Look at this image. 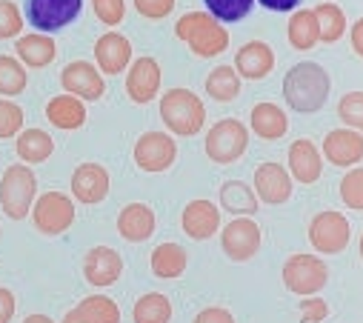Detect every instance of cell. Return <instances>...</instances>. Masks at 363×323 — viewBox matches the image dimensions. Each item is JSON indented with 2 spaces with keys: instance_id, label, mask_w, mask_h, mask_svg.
<instances>
[{
  "instance_id": "9c48e42d",
  "label": "cell",
  "mask_w": 363,
  "mask_h": 323,
  "mask_svg": "<svg viewBox=\"0 0 363 323\" xmlns=\"http://www.w3.org/2000/svg\"><path fill=\"white\" fill-rule=\"evenodd\" d=\"M352 240V226L349 220L335 212V209H326L320 215L312 217L309 223V244L315 246V252L320 255H340Z\"/></svg>"
},
{
  "instance_id": "ffe728a7",
  "label": "cell",
  "mask_w": 363,
  "mask_h": 323,
  "mask_svg": "<svg viewBox=\"0 0 363 323\" xmlns=\"http://www.w3.org/2000/svg\"><path fill=\"white\" fill-rule=\"evenodd\" d=\"M95 60L101 74H121L132 63V43L121 32H106L95 43Z\"/></svg>"
},
{
  "instance_id": "7a4b0ae2",
  "label": "cell",
  "mask_w": 363,
  "mask_h": 323,
  "mask_svg": "<svg viewBox=\"0 0 363 323\" xmlns=\"http://www.w3.org/2000/svg\"><path fill=\"white\" fill-rule=\"evenodd\" d=\"M174 35L198 57H218L229 49V32L209 12H186L174 23Z\"/></svg>"
},
{
  "instance_id": "277c9868",
  "label": "cell",
  "mask_w": 363,
  "mask_h": 323,
  "mask_svg": "<svg viewBox=\"0 0 363 323\" xmlns=\"http://www.w3.org/2000/svg\"><path fill=\"white\" fill-rule=\"evenodd\" d=\"M38 198V178L26 164H12L4 178H0V206L6 217L23 220L32 212V203Z\"/></svg>"
},
{
  "instance_id": "44dd1931",
  "label": "cell",
  "mask_w": 363,
  "mask_h": 323,
  "mask_svg": "<svg viewBox=\"0 0 363 323\" xmlns=\"http://www.w3.org/2000/svg\"><path fill=\"white\" fill-rule=\"evenodd\" d=\"M272 69H275V52L263 40H249L235 55V72L246 80H263Z\"/></svg>"
},
{
  "instance_id": "e0dca14e",
  "label": "cell",
  "mask_w": 363,
  "mask_h": 323,
  "mask_svg": "<svg viewBox=\"0 0 363 323\" xmlns=\"http://www.w3.org/2000/svg\"><path fill=\"white\" fill-rule=\"evenodd\" d=\"M323 157L332 166H357L363 160V132L354 129H332L323 137Z\"/></svg>"
},
{
  "instance_id": "7bdbcfd3",
  "label": "cell",
  "mask_w": 363,
  "mask_h": 323,
  "mask_svg": "<svg viewBox=\"0 0 363 323\" xmlns=\"http://www.w3.org/2000/svg\"><path fill=\"white\" fill-rule=\"evenodd\" d=\"M195 323H235V314L229 309H223V306H209V309L198 312Z\"/></svg>"
},
{
  "instance_id": "60d3db41",
  "label": "cell",
  "mask_w": 363,
  "mask_h": 323,
  "mask_svg": "<svg viewBox=\"0 0 363 323\" xmlns=\"http://www.w3.org/2000/svg\"><path fill=\"white\" fill-rule=\"evenodd\" d=\"M135 9L149 21H163L166 15H172L174 0H135Z\"/></svg>"
},
{
  "instance_id": "ee69618b",
  "label": "cell",
  "mask_w": 363,
  "mask_h": 323,
  "mask_svg": "<svg viewBox=\"0 0 363 323\" xmlns=\"http://www.w3.org/2000/svg\"><path fill=\"white\" fill-rule=\"evenodd\" d=\"M15 309H18V300H15V295H12L6 286H0V323H12V317H15Z\"/></svg>"
},
{
  "instance_id": "bcb514c9",
  "label": "cell",
  "mask_w": 363,
  "mask_h": 323,
  "mask_svg": "<svg viewBox=\"0 0 363 323\" xmlns=\"http://www.w3.org/2000/svg\"><path fill=\"white\" fill-rule=\"evenodd\" d=\"M352 49L357 57H363V18L352 26Z\"/></svg>"
},
{
  "instance_id": "cb8c5ba5",
  "label": "cell",
  "mask_w": 363,
  "mask_h": 323,
  "mask_svg": "<svg viewBox=\"0 0 363 323\" xmlns=\"http://www.w3.org/2000/svg\"><path fill=\"white\" fill-rule=\"evenodd\" d=\"M249 123H252V132L263 140H281L289 129V118L281 106L275 103H257L252 106V115H249Z\"/></svg>"
},
{
  "instance_id": "603a6c76",
  "label": "cell",
  "mask_w": 363,
  "mask_h": 323,
  "mask_svg": "<svg viewBox=\"0 0 363 323\" xmlns=\"http://www.w3.org/2000/svg\"><path fill=\"white\" fill-rule=\"evenodd\" d=\"M15 55L23 66L29 69H43L57 57V46L52 40V35L43 32H32V35H21L15 40Z\"/></svg>"
},
{
  "instance_id": "8fae6325",
  "label": "cell",
  "mask_w": 363,
  "mask_h": 323,
  "mask_svg": "<svg viewBox=\"0 0 363 323\" xmlns=\"http://www.w3.org/2000/svg\"><path fill=\"white\" fill-rule=\"evenodd\" d=\"M260 226L252 217H235L229 226L220 229V246L226 252L229 261L235 264H246L260 252Z\"/></svg>"
},
{
  "instance_id": "f6af8a7d",
  "label": "cell",
  "mask_w": 363,
  "mask_h": 323,
  "mask_svg": "<svg viewBox=\"0 0 363 323\" xmlns=\"http://www.w3.org/2000/svg\"><path fill=\"white\" fill-rule=\"evenodd\" d=\"M257 4L269 12H292V9H298L301 0H257Z\"/></svg>"
},
{
  "instance_id": "d6a6232c",
  "label": "cell",
  "mask_w": 363,
  "mask_h": 323,
  "mask_svg": "<svg viewBox=\"0 0 363 323\" xmlns=\"http://www.w3.org/2000/svg\"><path fill=\"white\" fill-rule=\"evenodd\" d=\"M132 320L135 323H169L172 320L169 298L160 295V292H149V295L138 298V303L132 309Z\"/></svg>"
},
{
  "instance_id": "2e32d148",
  "label": "cell",
  "mask_w": 363,
  "mask_h": 323,
  "mask_svg": "<svg viewBox=\"0 0 363 323\" xmlns=\"http://www.w3.org/2000/svg\"><path fill=\"white\" fill-rule=\"evenodd\" d=\"M121 275H123V258L112 246H95V249L86 252V258H83V278L92 286L106 289V286L118 283Z\"/></svg>"
},
{
  "instance_id": "7c38bea8",
  "label": "cell",
  "mask_w": 363,
  "mask_h": 323,
  "mask_svg": "<svg viewBox=\"0 0 363 323\" xmlns=\"http://www.w3.org/2000/svg\"><path fill=\"white\" fill-rule=\"evenodd\" d=\"M60 86L66 95H74L80 101H101L104 92H106V84H104V74L98 66H92L89 60H72L63 66L60 72Z\"/></svg>"
},
{
  "instance_id": "7dc6e473",
  "label": "cell",
  "mask_w": 363,
  "mask_h": 323,
  "mask_svg": "<svg viewBox=\"0 0 363 323\" xmlns=\"http://www.w3.org/2000/svg\"><path fill=\"white\" fill-rule=\"evenodd\" d=\"M23 323H55V320H52L49 314H29Z\"/></svg>"
},
{
  "instance_id": "484cf974",
  "label": "cell",
  "mask_w": 363,
  "mask_h": 323,
  "mask_svg": "<svg viewBox=\"0 0 363 323\" xmlns=\"http://www.w3.org/2000/svg\"><path fill=\"white\" fill-rule=\"evenodd\" d=\"M15 152L26 166L43 164V160H49L55 152V137L46 129H23L15 137Z\"/></svg>"
},
{
  "instance_id": "6da1fadb",
  "label": "cell",
  "mask_w": 363,
  "mask_h": 323,
  "mask_svg": "<svg viewBox=\"0 0 363 323\" xmlns=\"http://www.w3.org/2000/svg\"><path fill=\"white\" fill-rule=\"evenodd\" d=\"M329 89H332L329 72L315 60H303V63L292 66L284 77V98H286L289 109H295L301 115L320 112L329 101Z\"/></svg>"
},
{
  "instance_id": "c3c4849f",
  "label": "cell",
  "mask_w": 363,
  "mask_h": 323,
  "mask_svg": "<svg viewBox=\"0 0 363 323\" xmlns=\"http://www.w3.org/2000/svg\"><path fill=\"white\" fill-rule=\"evenodd\" d=\"M63 323H86V320H83V317H80V314H77V312L72 309V312H66V317H63Z\"/></svg>"
},
{
  "instance_id": "4316f807",
  "label": "cell",
  "mask_w": 363,
  "mask_h": 323,
  "mask_svg": "<svg viewBox=\"0 0 363 323\" xmlns=\"http://www.w3.org/2000/svg\"><path fill=\"white\" fill-rule=\"evenodd\" d=\"M152 275L160 278V280H172V278H180L189 266V255L180 244H160L155 252H152Z\"/></svg>"
},
{
  "instance_id": "b9f144b4",
  "label": "cell",
  "mask_w": 363,
  "mask_h": 323,
  "mask_svg": "<svg viewBox=\"0 0 363 323\" xmlns=\"http://www.w3.org/2000/svg\"><path fill=\"white\" fill-rule=\"evenodd\" d=\"M326 314H329V306H326L323 298L306 295L301 300V317H303V323H320V320H326Z\"/></svg>"
},
{
  "instance_id": "e575fe53",
  "label": "cell",
  "mask_w": 363,
  "mask_h": 323,
  "mask_svg": "<svg viewBox=\"0 0 363 323\" xmlns=\"http://www.w3.org/2000/svg\"><path fill=\"white\" fill-rule=\"evenodd\" d=\"M203 4H206L209 15L215 21H220V23H238V21H243L252 12L255 0H203Z\"/></svg>"
},
{
  "instance_id": "74e56055",
  "label": "cell",
  "mask_w": 363,
  "mask_h": 323,
  "mask_svg": "<svg viewBox=\"0 0 363 323\" xmlns=\"http://www.w3.org/2000/svg\"><path fill=\"white\" fill-rule=\"evenodd\" d=\"M337 118L354 129V132H363V92H349L340 98L337 103Z\"/></svg>"
},
{
  "instance_id": "52a82bcc",
  "label": "cell",
  "mask_w": 363,
  "mask_h": 323,
  "mask_svg": "<svg viewBox=\"0 0 363 323\" xmlns=\"http://www.w3.org/2000/svg\"><path fill=\"white\" fill-rule=\"evenodd\" d=\"M284 286L292 292V295H318L326 280H329V269L326 264L318 258V255H309V252H298L292 255L286 264H284Z\"/></svg>"
},
{
  "instance_id": "f546056e",
  "label": "cell",
  "mask_w": 363,
  "mask_h": 323,
  "mask_svg": "<svg viewBox=\"0 0 363 323\" xmlns=\"http://www.w3.org/2000/svg\"><path fill=\"white\" fill-rule=\"evenodd\" d=\"M206 95L218 103H229L240 95V74L235 66H215L206 77Z\"/></svg>"
},
{
  "instance_id": "7402d4cb",
  "label": "cell",
  "mask_w": 363,
  "mask_h": 323,
  "mask_svg": "<svg viewBox=\"0 0 363 323\" xmlns=\"http://www.w3.org/2000/svg\"><path fill=\"white\" fill-rule=\"evenodd\" d=\"M155 212L146 203H129L118 215V232L129 244H143L155 234Z\"/></svg>"
},
{
  "instance_id": "4dcf8cb0",
  "label": "cell",
  "mask_w": 363,
  "mask_h": 323,
  "mask_svg": "<svg viewBox=\"0 0 363 323\" xmlns=\"http://www.w3.org/2000/svg\"><path fill=\"white\" fill-rule=\"evenodd\" d=\"M29 86V72L26 66L12 57V55H0V98H18Z\"/></svg>"
},
{
  "instance_id": "1f68e13d",
  "label": "cell",
  "mask_w": 363,
  "mask_h": 323,
  "mask_svg": "<svg viewBox=\"0 0 363 323\" xmlns=\"http://www.w3.org/2000/svg\"><path fill=\"white\" fill-rule=\"evenodd\" d=\"M74 312L86 320V323H121V306L106 298V295H92V298H83Z\"/></svg>"
},
{
  "instance_id": "30bf717a",
  "label": "cell",
  "mask_w": 363,
  "mask_h": 323,
  "mask_svg": "<svg viewBox=\"0 0 363 323\" xmlns=\"http://www.w3.org/2000/svg\"><path fill=\"white\" fill-rule=\"evenodd\" d=\"M132 154H135V164L140 172L157 175V172L172 169L174 157H177V143L166 132H146L138 137Z\"/></svg>"
},
{
  "instance_id": "4fadbf2b",
  "label": "cell",
  "mask_w": 363,
  "mask_h": 323,
  "mask_svg": "<svg viewBox=\"0 0 363 323\" xmlns=\"http://www.w3.org/2000/svg\"><path fill=\"white\" fill-rule=\"evenodd\" d=\"M109 183L112 181H109L106 166L95 164V160H86V164H80L72 175V195L83 206H98V203L106 200Z\"/></svg>"
},
{
  "instance_id": "681fc988",
  "label": "cell",
  "mask_w": 363,
  "mask_h": 323,
  "mask_svg": "<svg viewBox=\"0 0 363 323\" xmlns=\"http://www.w3.org/2000/svg\"><path fill=\"white\" fill-rule=\"evenodd\" d=\"M360 258H363V234H360Z\"/></svg>"
},
{
  "instance_id": "5bb4252c",
  "label": "cell",
  "mask_w": 363,
  "mask_h": 323,
  "mask_svg": "<svg viewBox=\"0 0 363 323\" xmlns=\"http://www.w3.org/2000/svg\"><path fill=\"white\" fill-rule=\"evenodd\" d=\"M160 80H163V72H160V63L155 57H138L135 63H129V72H126V95L132 103H152L160 92Z\"/></svg>"
},
{
  "instance_id": "3957f363",
  "label": "cell",
  "mask_w": 363,
  "mask_h": 323,
  "mask_svg": "<svg viewBox=\"0 0 363 323\" xmlns=\"http://www.w3.org/2000/svg\"><path fill=\"white\" fill-rule=\"evenodd\" d=\"M160 120L166 129L177 137H192L206 123V106L203 101L189 89H169L160 98Z\"/></svg>"
},
{
  "instance_id": "5b68a950",
  "label": "cell",
  "mask_w": 363,
  "mask_h": 323,
  "mask_svg": "<svg viewBox=\"0 0 363 323\" xmlns=\"http://www.w3.org/2000/svg\"><path fill=\"white\" fill-rule=\"evenodd\" d=\"M209 160L226 166L243 157V152L249 149V129L238 120V118H226L218 120L209 132H206V143H203Z\"/></svg>"
},
{
  "instance_id": "f1b7e54d",
  "label": "cell",
  "mask_w": 363,
  "mask_h": 323,
  "mask_svg": "<svg viewBox=\"0 0 363 323\" xmlns=\"http://www.w3.org/2000/svg\"><path fill=\"white\" fill-rule=\"evenodd\" d=\"M286 38H289L292 49H298V52H309V49H315L318 40H320L315 12H312V9H301V12H295L292 21H289V29H286Z\"/></svg>"
},
{
  "instance_id": "d590c367",
  "label": "cell",
  "mask_w": 363,
  "mask_h": 323,
  "mask_svg": "<svg viewBox=\"0 0 363 323\" xmlns=\"http://www.w3.org/2000/svg\"><path fill=\"white\" fill-rule=\"evenodd\" d=\"M340 200H343V206H349L354 212H363V166H354L352 172L343 175Z\"/></svg>"
},
{
  "instance_id": "ba28073f",
  "label": "cell",
  "mask_w": 363,
  "mask_h": 323,
  "mask_svg": "<svg viewBox=\"0 0 363 323\" xmlns=\"http://www.w3.org/2000/svg\"><path fill=\"white\" fill-rule=\"evenodd\" d=\"M83 12V0H26V21L43 35L60 32Z\"/></svg>"
},
{
  "instance_id": "d4e9b609",
  "label": "cell",
  "mask_w": 363,
  "mask_h": 323,
  "mask_svg": "<svg viewBox=\"0 0 363 323\" xmlns=\"http://www.w3.org/2000/svg\"><path fill=\"white\" fill-rule=\"evenodd\" d=\"M46 120L55 129H63V132L80 129L86 123V106L74 95H57V98H52L46 103Z\"/></svg>"
},
{
  "instance_id": "8992f818",
  "label": "cell",
  "mask_w": 363,
  "mask_h": 323,
  "mask_svg": "<svg viewBox=\"0 0 363 323\" xmlns=\"http://www.w3.org/2000/svg\"><path fill=\"white\" fill-rule=\"evenodd\" d=\"M32 223L40 234H49V237L63 234L74 223V200L63 192H55V189L43 192L32 203Z\"/></svg>"
},
{
  "instance_id": "9a60e30c",
  "label": "cell",
  "mask_w": 363,
  "mask_h": 323,
  "mask_svg": "<svg viewBox=\"0 0 363 323\" xmlns=\"http://www.w3.org/2000/svg\"><path fill=\"white\" fill-rule=\"evenodd\" d=\"M255 195L266 206L286 203L292 198V175L281 164H275V160H266V164L255 169Z\"/></svg>"
},
{
  "instance_id": "8d00e7d4",
  "label": "cell",
  "mask_w": 363,
  "mask_h": 323,
  "mask_svg": "<svg viewBox=\"0 0 363 323\" xmlns=\"http://www.w3.org/2000/svg\"><path fill=\"white\" fill-rule=\"evenodd\" d=\"M23 132V109L9 101V98H0V137H18Z\"/></svg>"
},
{
  "instance_id": "ab89813d",
  "label": "cell",
  "mask_w": 363,
  "mask_h": 323,
  "mask_svg": "<svg viewBox=\"0 0 363 323\" xmlns=\"http://www.w3.org/2000/svg\"><path fill=\"white\" fill-rule=\"evenodd\" d=\"M92 9L101 23L118 26L123 23V15H126V0H92Z\"/></svg>"
},
{
  "instance_id": "836d02e7",
  "label": "cell",
  "mask_w": 363,
  "mask_h": 323,
  "mask_svg": "<svg viewBox=\"0 0 363 323\" xmlns=\"http://www.w3.org/2000/svg\"><path fill=\"white\" fill-rule=\"evenodd\" d=\"M315 18H318V32H320V40L323 43H335L343 38L346 32V15L337 4H320L312 9Z\"/></svg>"
},
{
  "instance_id": "83f0119b",
  "label": "cell",
  "mask_w": 363,
  "mask_h": 323,
  "mask_svg": "<svg viewBox=\"0 0 363 323\" xmlns=\"http://www.w3.org/2000/svg\"><path fill=\"white\" fill-rule=\"evenodd\" d=\"M220 206L235 217H252L257 212V195L243 181H226L220 186Z\"/></svg>"
},
{
  "instance_id": "ac0fdd59",
  "label": "cell",
  "mask_w": 363,
  "mask_h": 323,
  "mask_svg": "<svg viewBox=\"0 0 363 323\" xmlns=\"http://www.w3.org/2000/svg\"><path fill=\"white\" fill-rule=\"evenodd\" d=\"M289 175L309 186V183H318L320 175H323V160H320V152L318 146L309 140V137H298L292 146H289Z\"/></svg>"
},
{
  "instance_id": "d6986e66",
  "label": "cell",
  "mask_w": 363,
  "mask_h": 323,
  "mask_svg": "<svg viewBox=\"0 0 363 323\" xmlns=\"http://www.w3.org/2000/svg\"><path fill=\"white\" fill-rule=\"evenodd\" d=\"M180 226L192 240H209L218 229H220V209L212 200H192L184 206L180 215Z\"/></svg>"
},
{
  "instance_id": "f35d334b",
  "label": "cell",
  "mask_w": 363,
  "mask_h": 323,
  "mask_svg": "<svg viewBox=\"0 0 363 323\" xmlns=\"http://www.w3.org/2000/svg\"><path fill=\"white\" fill-rule=\"evenodd\" d=\"M23 32V15L12 0H0V40L21 38Z\"/></svg>"
}]
</instances>
